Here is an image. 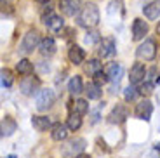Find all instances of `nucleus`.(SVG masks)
Returning <instances> with one entry per match:
<instances>
[{"instance_id":"21","label":"nucleus","mask_w":160,"mask_h":158,"mask_svg":"<svg viewBox=\"0 0 160 158\" xmlns=\"http://www.w3.org/2000/svg\"><path fill=\"white\" fill-rule=\"evenodd\" d=\"M70 110H72V113L75 115H85L89 111V103L85 101V99H77V101H73L72 106H70Z\"/></svg>"},{"instance_id":"32","label":"nucleus","mask_w":160,"mask_h":158,"mask_svg":"<svg viewBox=\"0 0 160 158\" xmlns=\"http://www.w3.org/2000/svg\"><path fill=\"white\" fill-rule=\"evenodd\" d=\"M146 80H148V82H152V83L157 80V66L150 68V71L146 73Z\"/></svg>"},{"instance_id":"15","label":"nucleus","mask_w":160,"mask_h":158,"mask_svg":"<svg viewBox=\"0 0 160 158\" xmlns=\"http://www.w3.org/2000/svg\"><path fill=\"white\" fill-rule=\"evenodd\" d=\"M68 59L72 61L73 64H82L85 59V52L82 47H78V45H72L68 51Z\"/></svg>"},{"instance_id":"10","label":"nucleus","mask_w":160,"mask_h":158,"mask_svg":"<svg viewBox=\"0 0 160 158\" xmlns=\"http://www.w3.org/2000/svg\"><path fill=\"white\" fill-rule=\"evenodd\" d=\"M146 68H144L143 63H136L134 66H132L131 70V77H129V80H131V83H134V85H138V83H141L144 80V77H146Z\"/></svg>"},{"instance_id":"18","label":"nucleus","mask_w":160,"mask_h":158,"mask_svg":"<svg viewBox=\"0 0 160 158\" xmlns=\"http://www.w3.org/2000/svg\"><path fill=\"white\" fill-rule=\"evenodd\" d=\"M54 52H56V42H54V38H51V37L42 38V42H40V54L52 56Z\"/></svg>"},{"instance_id":"27","label":"nucleus","mask_w":160,"mask_h":158,"mask_svg":"<svg viewBox=\"0 0 160 158\" xmlns=\"http://www.w3.org/2000/svg\"><path fill=\"white\" fill-rule=\"evenodd\" d=\"M66 125H68L70 131H78L80 127H82V118H80V115L72 113L70 118H68V122H66Z\"/></svg>"},{"instance_id":"1","label":"nucleus","mask_w":160,"mask_h":158,"mask_svg":"<svg viewBox=\"0 0 160 158\" xmlns=\"http://www.w3.org/2000/svg\"><path fill=\"white\" fill-rule=\"evenodd\" d=\"M99 9H98L96 4H85L82 7V11L78 12V16H77V21H78L80 26L84 28H96L99 24Z\"/></svg>"},{"instance_id":"6","label":"nucleus","mask_w":160,"mask_h":158,"mask_svg":"<svg viewBox=\"0 0 160 158\" xmlns=\"http://www.w3.org/2000/svg\"><path fill=\"white\" fill-rule=\"evenodd\" d=\"M152 113H153V104L150 103L148 99H144V101H141L139 104H136L134 115H136L138 118L144 120V122H148L150 116H152Z\"/></svg>"},{"instance_id":"24","label":"nucleus","mask_w":160,"mask_h":158,"mask_svg":"<svg viewBox=\"0 0 160 158\" xmlns=\"http://www.w3.org/2000/svg\"><path fill=\"white\" fill-rule=\"evenodd\" d=\"M104 71H106L108 78L112 80V82H115V80H118V75H120V71H122V68H120L118 63H110Z\"/></svg>"},{"instance_id":"9","label":"nucleus","mask_w":160,"mask_h":158,"mask_svg":"<svg viewBox=\"0 0 160 158\" xmlns=\"http://www.w3.org/2000/svg\"><path fill=\"white\" fill-rule=\"evenodd\" d=\"M44 23L47 24V28L51 30V32H61L64 26L63 19H61L59 16H56L54 12H49V14H44Z\"/></svg>"},{"instance_id":"22","label":"nucleus","mask_w":160,"mask_h":158,"mask_svg":"<svg viewBox=\"0 0 160 158\" xmlns=\"http://www.w3.org/2000/svg\"><path fill=\"white\" fill-rule=\"evenodd\" d=\"M85 94H87V97L89 99H99L101 97V85H98L96 82H91V83H87V87H85Z\"/></svg>"},{"instance_id":"38","label":"nucleus","mask_w":160,"mask_h":158,"mask_svg":"<svg viewBox=\"0 0 160 158\" xmlns=\"http://www.w3.org/2000/svg\"><path fill=\"white\" fill-rule=\"evenodd\" d=\"M157 83H158V85H160V77H158V78H157Z\"/></svg>"},{"instance_id":"8","label":"nucleus","mask_w":160,"mask_h":158,"mask_svg":"<svg viewBox=\"0 0 160 158\" xmlns=\"http://www.w3.org/2000/svg\"><path fill=\"white\" fill-rule=\"evenodd\" d=\"M61 11L66 16H78L82 11V2L80 0H61Z\"/></svg>"},{"instance_id":"16","label":"nucleus","mask_w":160,"mask_h":158,"mask_svg":"<svg viewBox=\"0 0 160 158\" xmlns=\"http://www.w3.org/2000/svg\"><path fill=\"white\" fill-rule=\"evenodd\" d=\"M18 125L16 122H14V118H11V116H4L2 118V137H9V136H12L14 132H16Z\"/></svg>"},{"instance_id":"33","label":"nucleus","mask_w":160,"mask_h":158,"mask_svg":"<svg viewBox=\"0 0 160 158\" xmlns=\"http://www.w3.org/2000/svg\"><path fill=\"white\" fill-rule=\"evenodd\" d=\"M150 156H152V158H160V144L153 146V150H152V153H150Z\"/></svg>"},{"instance_id":"7","label":"nucleus","mask_w":160,"mask_h":158,"mask_svg":"<svg viewBox=\"0 0 160 158\" xmlns=\"http://www.w3.org/2000/svg\"><path fill=\"white\" fill-rule=\"evenodd\" d=\"M125 118H127V108H125L124 104H117L108 115V122L117 123V125H118V123H124Z\"/></svg>"},{"instance_id":"29","label":"nucleus","mask_w":160,"mask_h":158,"mask_svg":"<svg viewBox=\"0 0 160 158\" xmlns=\"http://www.w3.org/2000/svg\"><path fill=\"white\" fill-rule=\"evenodd\" d=\"M85 44L87 45H94V44H98L101 40V33L99 32H96V30H92V32H89L87 35H85Z\"/></svg>"},{"instance_id":"13","label":"nucleus","mask_w":160,"mask_h":158,"mask_svg":"<svg viewBox=\"0 0 160 158\" xmlns=\"http://www.w3.org/2000/svg\"><path fill=\"white\" fill-rule=\"evenodd\" d=\"M68 125H64V123H56V125H52L51 129V137L54 141H64V139L68 137Z\"/></svg>"},{"instance_id":"4","label":"nucleus","mask_w":160,"mask_h":158,"mask_svg":"<svg viewBox=\"0 0 160 158\" xmlns=\"http://www.w3.org/2000/svg\"><path fill=\"white\" fill-rule=\"evenodd\" d=\"M136 56L139 57V59H144V61H152L153 57L157 56V44H155V40L148 38V40H144L143 44L138 47L136 51Z\"/></svg>"},{"instance_id":"17","label":"nucleus","mask_w":160,"mask_h":158,"mask_svg":"<svg viewBox=\"0 0 160 158\" xmlns=\"http://www.w3.org/2000/svg\"><path fill=\"white\" fill-rule=\"evenodd\" d=\"M85 148V141L84 139H73V141H70L68 144H66V148H64V155H70V156H73L75 153H80V151Z\"/></svg>"},{"instance_id":"2","label":"nucleus","mask_w":160,"mask_h":158,"mask_svg":"<svg viewBox=\"0 0 160 158\" xmlns=\"http://www.w3.org/2000/svg\"><path fill=\"white\" fill-rule=\"evenodd\" d=\"M54 101H56V94H54V91H51V89H44V91H40L38 96H37L35 108L38 111H47L49 108L54 104Z\"/></svg>"},{"instance_id":"5","label":"nucleus","mask_w":160,"mask_h":158,"mask_svg":"<svg viewBox=\"0 0 160 158\" xmlns=\"http://www.w3.org/2000/svg\"><path fill=\"white\" fill-rule=\"evenodd\" d=\"M38 87H40L38 78L30 77V75H26L23 80H21V83H19V89H21V92H23L24 96H33L37 91H38Z\"/></svg>"},{"instance_id":"28","label":"nucleus","mask_w":160,"mask_h":158,"mask_svg":"<svg viewBox=\"0 0 160 158\" xmlns=\"http://www.w3.org/2000/svg\"><path fill=\"white\" fill-rule=\"evenodd\" d=\"M138 94H139V89L134 85V83H131L127 89L124 91V97H125V101H134V99L138 97Z\"/></svg>"},{"instance_id":"19","label":"nucleus","mask_w":160,"mask_h":158,"mask_svg":"<svg viewBox=\"0 0 160 158\" xmlns=\"http://www.w3.org/2000/svg\"><path fill=\"white\" fill-rule=\"evenodd\" d=\"M68 91H70V94H73V96H78L80 92L85 91L80 77L75 75V77H72V78H70V82H68Z\"/></svg>"},{"instance_id":"3","label":"nucleus","mask_w":160,"mask_h":158,"mask_svg":"<svg viewBox=\"0 0 160 158\" xmlns=\"http://www.w3.org/2000/svg\"><path fill=\"white\" fill-rule=\"evenodd\" d=\"M40 42H42V40H40L38 32L32 30V32H28L23 37V42H21V45H19V51L23 52V54H30V52H33V49L38 47Z\"/></svg>"},{"instance_id":"37","label":"nucleus","mask_w":160,"mask_h":158,"mask_svg":"<svg viewBox=\"0 0 160 158\" xmlns=\"http://www.w3.org/2000/svg\"><path fill=\"white\" fill-rule=\"evenodd\" d=\"M157 33L160 35V21H158V24H157Z\"/></svg>"},{"instance_id":"34","label":"nucleus","mask_w":160,"mask_h":158,"mask_svg":"<svg viewBox=\"0 0 160 158\" xmlns=\"http://www.w3.org/2000/svg\"><path fill=\"white\" fill-rule=\"evenodd\" d=\"M98 120H99V113H94L92 115V123H96Z\"/></svg>"},{"instance_id":"26","label":"nucleus","mask_w":160,"mask_h":158,"mask_svg":"<svg viewBox=\"0 0 160 158\" xmlns=\"http://www.w3.org/2000/svg\"><path fill=\"white\" fill-rule=\"evenodd\" d=\"M0 82H2V87H11L12 82H14V77H12V71L7 70V68H4V70L0 71Z\"/></svg>"},{"instance_id":"31","label":"nucleus","mask_w":160,"mask_h":158,"mask_svg":"<svg viewBox=\"0 0 160 158\" xmlns=\"http://www.w3.org/2000/svg\"><path fill=\"white\" fill-rule=\"evenodd\" d=\"M153 91V83L152 82H148V80H146V82H143V85H141L139 87V94H150V92Z\"/></svg>"},{"instance_id":"23","label":"nucleus","mask_w":160,"mask_h":158,"mask_svg":"<svg viewBox=\"0 0 160 158\" xmlns=\"http://www.w3.org/2000/svg\"><path fill=\"white\" fill-rule=\"evenodd\" d=\"M16 70L19 75L26 77V75H32L33 73V64L30 63L28 59H19V63L16 64Z\"/></svg>"},{"instance_id":"20","label":"nucleus","mask_w":160,"mask_h":158,"mask_svg":"<svg viewBox=\"0 0 160 158\" xmlns=\"http://www.w3.org/2000/svg\"><path fill=\"white\" fill-rule=\"evenodd\" d=\"M32 125H33V129H37L38 132H44V131H47V129H51V118H47V116H33Z\"/></svg>"},{"instance_id":"11","label":"nucleus","mask_w":160,"mask_h":158,"mask_svg":"<svg viewBox=\"0 0 160 158\" xmlns=\"http://www.w3.org/2000/svg\"><path fill=\"white\" fill-rule=\"evenodd\" d=\"M146 33H148V23L143 19H134V23H132V38L141 40L144 38Z\"/></svg>"},{"instance_id":"36","label":"nucleus","mask_w":160,"mask_h":158,"mask_svg":"<svg viewBox=\"0 0 160 158\" xmlns=\"http://www.w3.org/2000/svg\"><path fill=\"white\" fill-rule=\"evenodd\" d=\"M35 2H38V4H47V2H51V0H35Z\"/></svg>"},{"instance_id":"12","label":"nucleus","mask_w":160,"mask_h":158,"mask_svg":"<svg viewBox=\"0 0 160 158\" xmlns=\"http://www.w3.org/2000/svg\"><path fill=\"white\" fill-rule=\"evenodd\" d=\"M117 47H115V40L113 38H104L99 45V57L106 59V57H112L115 54Z\"/></svg>"},{"instance_id":"14","label":"nucleus","mask_w":160,"mask_h":158,"mask_svg":"<svg viewBox=\"0 0 160 158\" xmlns=\"http://www.w3.org/2000/svg\"><path fill=\"white\" fill-rule=\"evenodd\" d=\"M143 12L144 16L148 17V19H158L160 16V0H153V2H150L148 5H144L143 7Z\"/></svg>"},{"instance_id":"30","label":"nucleus","mask_w":160,"mask_h":158,"mask_svg":"<svg viewBox=\"0 0 160 158\" xmlns=\"http://www.w3.org/2000/svg\"><path fill=\"white\" fill-rule=\"evenodd\" d=\"M92 78H94V82H96L98 85H103V83H106V82L110 80V78H108V75H106V71H103V70L98 71L96 75L92 77Z\"/></svg>"},{"instance_id":"25","label":"nucleus","mask_w":160,"mask_h":158,"mask_svg":"<svg viewBox=\"0 0 160 158\" xmlns=\"http://www.w3.org/2000/svg\"><path fill=\"white\" fill-rule=\"evenodd\" d=\"M101 70H103V64L99 63V59H91L87 64H85V73L91 75V77H94L98 71H101Z\"/></svg>"},{"instance_id":"35","label":"nucleus","mask_w":160,"mask_h":158,"mask_svg":"<svg viewBox=\"0 0 160 158\" xmlns=\"http://www.w3.org/2000/svg\"><path fill=\"white\" fill-rule=\"evenodd\" d=\"M75 158H91V156H89V155H77Z\"/></svg>"}]
</instances>
